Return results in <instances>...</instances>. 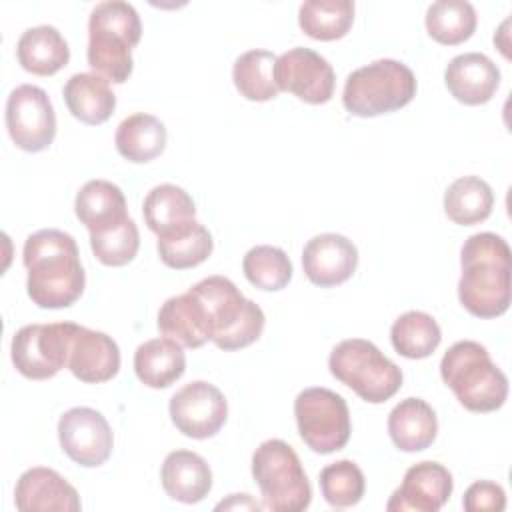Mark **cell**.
Masks as SVG:
<instances>
[{"label": "cell", "mask_w": 512, "mask_h": 512, "mask_svg": "<svg viewBox=\"0 0 512 512\" xmlns=\"http://www.w3.org/2000/svg\"><path fill=\"white\" fill-rule=\"evenodd\" d=\"M428 34L444 46H456L466 42L476 30V10L466 0H438L426 10Z\"/></svg>", "instance_id": "33"}, {"label": "cell", "mask_w": 512, "mask_h": 512, "mask_svg": "<svg viewBox=\"0 0 512 512\" xmlns=\"http://www.w3.org/2000/svg\"><path fill=\"white\" fill-rule=\"evenodd\" d=\"M74 322L22 326L10 346L14 368L30 380H48L68 366Z\"/></svg>", "instance_id": "10"}, {"label": "cell", "mask_w": 512, "mask_h": 512, "mask_svg": "<svg viewBox=\"0 0 512 512\" xmlns=\"http://www.w3.org/2000/svg\"><path fill=\"white\" fill-rule=\"evenodd\" d=\"M166 138L168 134L162 120L146 112H136L118 124L114 144L122 158L144 164L164 152Z\"/></svg>", "instance_id": "28"}, {"label": "cell", "mask_w": 512, "mask_h": 512, "mask_svg": "<svg viewBox=\"0 0 512 512\" xmlns=\"http://www.w3.org/2000/svg\"><path fill=\"white\" fill-rule=\"evenodd\" d=\"M330 374L354 390L364 402L382 404L402 386V370L376 344L348 338L334 346L328 358Z\"/></svg>", "instance_id": "8"}, {"label": "cell", "mask_w": 512, "mask_h": 512, "mask_svg": "<svg viewBox=\"0 0 512 512\" xmlns=\"http://www.w3.org/2000/svg\"><path fill=\"white\" fill-rule=\"evenodd\" d=\"M246 280L266 292L282 290L292 278V262L282 248L276 246H254L242 260Z\"/></svg>", "instance_id": "35"}, {"label": "cell", "mask_w": 512, "mask_h": 512, "mask_svg": "<svg viewBox=\"0 0 512 512\" xmlns=\"http://www.w3.org/2000/svg\"><path fill=\"white\" fill-rule=\"evenodd\" d=\"M416 88V76L404 62L382 58L348 74L342 104L354 116L374 118L410 104Z\"/></svg>", "instance_id": "6"}, {"label": "cell", "mask_w": 512, "mask_h": 512, "mask_svg": "<svg viewBox=\"0 0 512 512\" xmlns=\"http://www.w3.org/2000/svg\"><path fill=\"white\" fill-rule=\"evenodd\" d=\"M58 440L64 454L84 468L104 464L114 446L108 420L98 410L88 406L70 408L60 416Z\"/></svg>", "instance_id": "12"}, {"label": "cell", "mask_w": 512, "mask_h": 512, "mask_svg": "<svg viewBox=\"0 0 512 512\" xmlns=\"http://www.w3.org/2000/svg\"><path fill=\"white\" fill-rule=\"evenodd\" d=\"M206 306L212 326V342L220 350H240L256 342L264 330L262 308L244 298L226 276H208L190 288Z\"/></svg>", "instance_id": "5"}, {"label": "cell", "mask_w": 512, "mask_h": 512, "mask_svg": "<svg viewBox=\"0 0 512 512\" xmlns=\"http://www.w3.org/2000/svg\"><path fill=\"white\" fill-rule=\"evenodd\" d=\"M22 262L28 270L26 290L40 308H68L84 292L86 274L76 240L62 230L44 228L24 242Z\"/></svg>", "instance_id": "1"}, {"label": "cell", "mask_w": 512, "mask_h": 512, "mask_svg": "<svg viewBox=\"0 0 512 512\" xmlns=\"http://www.w3.org/2000/svg\"><path fill=\"white\" fill-rule=\"evenodd\" d=\"M448 92L462 104L480 106L492 100L500 86L498 66L482 52L454 56L444 70Z\"/></svg>", "instance_id": "19"}, {"label": "cell", "mask_w": 512, "mask_h": 512, "mask_svg": "<svg viewBox=\"0 0 512 512\" xmlns=\"http://www.w3.org/2000/svg\"><path fill=\"white\" fill-rule=\"evenodd\" d=\"M90 248L104 266H124L134 260L140 248V234L136 222L128 216L114 228L90 234Z\"/></svg>", "instance_id": "37"}, {"label": "cell", "mask_w": 512, "mask_h": 512, "mask_svg": "<svg viewBox=\"0 0 512 512\" xmlns=\"http://www.w3.org/2000/svg\"><path fill=\"white\" fill-rule=\"evenodd\" d=\"M294 416L302 442L318 454L342 450L350 440V410L334 390L322 386L302 390L294 400Z\"/></svg>", "instance_id": "9"}, {"label": "cell", "mask_w": 512, "mask_h": 512, "mask_svg": "<svg viewBox=\"0 0 512 512\" xmlns=\"http://www.w3.org/2000/svg\"><path fill=\"white\" fill-rule=\"evenodd\" d=\"M168 410L178 432L196 440L218 434L228 418L224 394L206 380H194L182 386L170 398Z\"/></svg>", "instance_id": "13"}, {"label": "cell", "mask_w": 512, "mask_h": 512, "mask_svg": "<svg viewBox=\"0 0 512 512\" xmlns=\"http://www.w3.org/2000/svg\"><path fill=\"white\" fill-rule=\"evenodd\" d=\"M186 370L184 346L172 338H152L134 352V372L148 388H168Z\"/></svg>", "instance_id": "27"}, {"label": "cell", "mask_w": 512, "mask_h": 512, "mask_svg": "<svg viewBox=\"0 0 512 512\" xmlns=\"http://www.w3.org/2000/svg\"><path fill=\"white\" fill-rule=\"evenodd\" d=\"M158 330L184 348H200L212 340L208 310L192 290L172 296L160 306Z\"/></svg>", "instance_id": "20"}, {"label": "cell", "mask_w": 512, "mask_h": 512, "mask_svg": "<svg viewBox=\"0 0 512 512\" xmlns=\"http://www.w3.org/2000/svg\"><path fill=\"white\" fill-rule=\"evenodd\" d=\"M146 226L158 236L174 224L196 218V204L192 196L176 184L154 186L142 204Z\"/></svg>", "instance_id": "34"}, {"label": "cell", "mask_w": 512, "mask_h": 512, "mask_svg": "<svg viewBox=\"0 0 512 512\" xmlns=\"http://www.w3.org/2000/svg\"><path fill=\"white\" fill-rule=\"evenodd\" d=\"M394 350L410 360L428 358L440 344L442 332L438 322L420 310H410L398 316L390 328Z\"/></svg>", "instance_id": "32"}, {"label": "cell", "mask_w": 512, "mask_h": 512, "mask_svg": "<svg viewBox=\"0 0 512 512\" xmlns=\"http://www.w3.org/2000/svg\"><path fill=\"white\" fill-rule=\"evenodd\" d=\"M80 382L100 384L112 380L120 370V350L112 336L74 322L68 366Z\"/></svg>", "instance_id": "17"}, {"label": "cell", "mask_w": 512, "mask_h": 512, "mask_svg": "<svg viewBox=\"0 0 512 512\" xmlns=\"http://www.w3.org/2000/svg\"><path fill=\"white\" fill-rule=\"evenodd\" d=\"M358 266V250L342 234L326 232L310 238L302 250V268L306 278L320 286L330 288L346 282Z\"/></svg>", "instance_id": "16"}, {"label": "cell", "mask_w": 512, "mask_h": 512, "mask_svg": "<svg viewBox=\"0 0 512 512\" xmlns=\"http://www.w3.org/2000/svg\"><path fill=\"white\" fill-rule=\"evenodd\" d=\"M276 58L270 50H248L240 54L232 68L236 90L252 102H268L278 96L280 88L274 78Z\"/></svg>", "instance_id": "31"}, {"label": "cell", "mask_w": 512, "mask_h": 512, "mask_svg": "<svg viewBox=\"0 0 512 512\" xmlns=\"http://www.w3.org/2000/svg\"><path fill=\"white\" fill-rule=\"evenodd\" d=\"M216 508H262V504L250 500V494H232L228 502H220Z\"/></svg>", "instance_id": "39"}, {"label": "cell", "mask_w": 512, "mask_h": 512, "mask_svg": "<svg viewBox=\"0 0 512 512\" xmlns=\"http://www.w3.org/2000/svg\"><path fill=\"white\" fill-rule=\"evenodd\" d=\"M462 506L466 512H482V510L502 512L506 508L504 488L490 480H478L464 492Z\"/></svg>", "instance_id": "38"}, {"label": "cell", "mask_w": 512, "mask_h": 512, "mask_svg": "<svg viewBox=\"0 0 512 512\" xmlns=\"http://www.w3.org/2000/svg\"><path fill=\"white\" fill-rule=\"evenodd\" d=\"M440 376L470 412H494L506 402L508 378L480 342L452 344L442 356Z\"/></svg>", "instance_id": "4"}, {"label": "cell", "mask_w": 512, "mask_h": 512, "mask_svg": "<svg viewBox=\"0 0 512 512\" xmlns=\"http://www.w3.org/2000/svg\"><path fill=\"white\" fill-rule=\"evenodd\" d=\"M140 36L142 22L132 4L122 0L96 4L88 18V66L104 80L124 84L132 74V48Z\"/></svg>", "instance_id": "3"}, {"label": "cell", "mask_w": 512, "mask_h": 512, "mask_svg": "<svg viewBox=\"0 0 512 512\" xmlns=\"http://www.w3.org/2000/svg\"><path fill=\"white\" fill-rule=\"evenodd\" d=\"M460 266V304L476 318L502 316L510 306L512 254L508 242L494 232L472 234L462 244Z\"/></svg>", "instance_id": "2"}, {"label": "cell", "mask_w": 512, "mask_h": 512, "mask_svg": "<svg viewBox=\"0 0 512 512\" xmlns=\"http://www.w3.org/2000/svg\"><path fill=\"white\" fill-rule=\"evenodd\" d=\"M6 128L20 150H46L56 136V114L46 90L34 84L16 86L6 100Z\"/></svg>", "instance_id": "11"}, {"label": "cell", "mask_w": 512, "mask_h": 512, "mask_svg": "<svg viewBox=\"0 0 512 512\" xmlns=\"http://www.w3.org/2000/svg\"><path fill=\"white\" fill-rule=\"evenodd\" d=\"M388 434L402 452L426 450L438 434L436 412L422 398H404L388 414Z\"/></svg>", "instance_id": "22"}, {"label": "cell", "mask_w": 512, "mask_h": 512, "mask_svg": "<svg viewBox=\"0 0 512 512\" xmlns=\"http://www.w3.org/2000/svg\"><path fill=\"white\" fill-rule=\"evenodd\" d=\"M318 482L324 500L334 508L358 504L366 490L364 474L352 460H338L324 466Z\"/></svg>", "instance_id": "36"}, {"label": "cell", "mask_w": 512, "mask_h": 512, "mask_svg": "<svg viewBox=\"0 0 512 512\" xmlns=\"http://www.w3.org/2000/svg\"><path fill=\"white\" fill-rule=\"evenodd\" d=\"M16 56L26 72L52 76L70 60V48L58 28L42 24L22 32L16 44Z\"/></svg>", "instance_id": "25"}, {"label": "cell", "mask_w": 512, "mask_h": 512, "mask_svg": "<svg viewBox=\"0 0 512 512\" xmlns=\"http://www.w3.org/2000/svg\"><path fill=\"white\" fill-rule=\"evenodd\" d=\"M62 96L70 114L90 126L104 124L116 108V94L112 92L110 82L94 72H78L70 76Z\"/></svg>", "instance_id": "24"}, {"label": "cell", "mask_w": 512, "mask_h": 512, "mask_svg": "<svg viewBox=\"0 0 512 512\" xmlns=\"http://www.w3.org/2000/svg\"><path fill=\"white\" fill-rule=\"evenodd\" d=\"M252 476L262 492V508L300 512L310 506V482L288 442L278 438L262 442L252 454Z\"/></svg>", "instance_id": "7"}, {"label": "cell", "mask_w": 512, "mask_h": 512, "mask_svg": "<svg viewBox=\"0 0 512 512\" xmlns=\"http://www.w3.org/2000/svg\"><path fill=\"white\" fill-rule=\"evenodd\" d=\"M354 22V2L350 0H308L300 4L298 24L314 40L330 42L344 38Z\"/></svg>", "instance_id": "30"}, {"label": "cell", "mask_w": 512, "mask_h": 512, "mask_svg": "<svg viewBox=\"0 0 512 512\" xmlns=\"http://www.w3.org/2000/svg\"><path fill=\"white\" fill-rule=\"evenodd\" d=\"M274 78L280 90L308 104H326L336 86L332 64L318 52L296 46L276 58Z\"/></svg>", "instance_id": "14"}, {"label": "cell", "mask_w": 512, "mask_h": 512, "mask_svg": "<svg viewBox=\"0 0 512 512\" xmlns=\"http://www.w3.org/2000/svg\"><path fill=\"white\" fill-rule=\"evenodd\" d=\"M494 192L480 176H462L444 192V212L460 226H474L492 214Z\"/></svg>", "instance_id": "29"}, {"label": "cell", "mask_w": 512, "mask_h": 512, "mask_svg": "<svg viewBox=\"0 0 512 512\" xmlns=\"http://www.w3.org/2000/svg\"><path fill=\"white\" fill-rule=\"evenodd\" d=\"M74 212L90 234L114 228L128 218L124 192L108 180H88L76 194Z\"/></svg>", "instance_id": "23"}, {"label": "cell", "mask_w": 512, "mask_h": 512, "mask_svg": "<svg viewBox=\"0 0 512 512\" xmlns=\"http://www.w3.org/2000/svg\"><path fill=\"white\" fill-rule=\"evenodd\" d=\"M164 492L182 504L204 500L212 488V472L208 462L192 450L170 452L160 470Z\"/></svg>", "instance_id": "21"}, {"label": "cell", "mask_w": 512, "mask_h": 512, "mask_svg": "<svg viewBox=\"0 0 512 512\" xmlns=\"http://www.w3.org/2000/svg\"><path fill=\"white\" fill-rule=\"evenodd\" d=\"M14 504L20 512H78L82 508L76 488L56 470L44 466L20 474Z\"/></svg>", "instance_id": "18"}, {"label": "cell", "mask_w": 512, "mask_h": 512, "mask_svg": "<svg viewBox=\"0 0 512 512\" xmlns=\"http://www.w3.org/2000/svg\"><path fill=\"white\" fill-rule=\"evenodd\" d=\"M454 488L452 474L438 462H418L404 474L402 484L394 490L386 504L390 512L416 510L438 512L450 498Z\"/></svg>", "instance_id": "15"}, {"label": "cell", "mask_w": 512, "mask_h": 512, "mask_svg": "<svg viewBox=\"0 0 512 512\" xmlns=\"http://www.w3.org/2000/svg\"><path fill=\"white\" fill-rule=\"evenodd\" d=\"M158 256L174 270H186L202 264L214 248L212 236L196 218L180 222L158 234Z\"/></svg>", "instance_id": "26"}]
</instances>
